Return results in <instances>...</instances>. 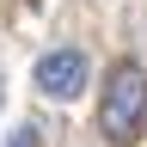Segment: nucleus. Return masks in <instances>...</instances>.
<instances>
[{
  "instance_id": "2",
  "label": "nucleus",
  "mask_w": 147,
  "mask_h": 147,
  "mask_svg": "<svg viewBox=\"0 0 147 147\" xmlns=\"http://www.w3.org/2000/svg\"><path fill=\"white\" fill-rule=\"evenodd\" d=\"M86 49H74V43H61V49H43L37 55V67H31V86L43 92V98H55V104H67V98H80L86 92Z\"/></svg>"
},
{
  "instance_id": "1",
  "label": "nucleus",
  "mask_w": 147,
  "mask_h": 147,
  "mask_svg": "<svg viewBox=\"0 0 147 147\" xmlns=\"http://www.w3.org/2000/svg\"><path fill=\"white\" fill-rule=\"evenodd\" d=\"M141 123H147V74L141 61H117L104 80V104H98V129L110 147H135L141 141Z\"/></svg>"
},
{
  "instance_id": "3",
  "label": "nucleus",
  "mask_w": 147,
  "mask_h": 147,
  "mask_svg": "<svg viewBox=\"0 0 147 147\" xmlns=\"http://www.w3.org/2000/svg\"><path fill=\"white\" fill-rule=\"evenodd\" d=\"M37 141H43V135H37V123H18V129H12V141H6V147H37Z\"/></svg>"
}]
</instances>
